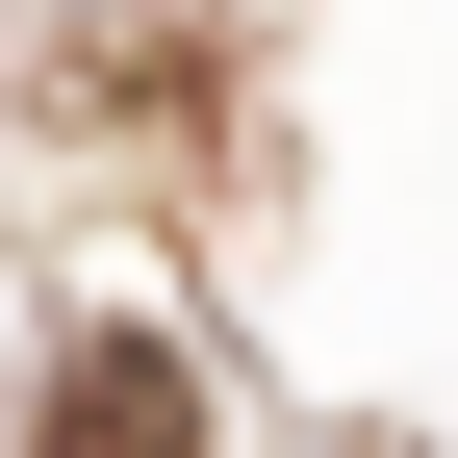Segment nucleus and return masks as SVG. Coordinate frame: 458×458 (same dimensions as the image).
Returning <instances> with one entry per match:
<instances>
[{
    "mask_svg": "<svg viewBox=\"0 0 458 458\" xmlns=\"http://www.w3.org/2000/svg\"><path fill=\"white\" fill-rule=\"evenodd\" d=\"M26 458H204V382H179V357H77Z\"/></svg>",
    "mask_w": 458,
    "mask_h": 458,
    "instance_id": "f257e3e1",
    "label": "nucleus"
}]
</instances>
